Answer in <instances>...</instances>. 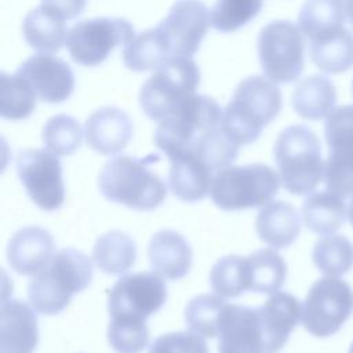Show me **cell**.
Listing matches in <instances>:
<instances>
[{
	"instance_id": "14",
	"label": "cell",
	"mask_w": 353,
	"mask_h": 353,
	"mask_svg": "<svg viewBox=\"0 0 353 353\" xmlns=\"http://www.w3.org/2000/svg\"><path fill=\"white\" fill-rule=\"evenodd\" d=\"M210 25L211 11L201 0H176L157 26L165 34L174 58H192Z\"/></svg>"
},
{
	"instance_id": "24",
	"label": "cell",
	"mask_w": 353,
	"mask_h": 353,
	"mask_svg": "<svg viewBox=\"0 0 353 353\" xmlns=\"http://www.w3.org/2000/svg\"><path fill=\"white\" fill-rule=\"evenodd\" d=\"M123 62L134 72L159 69L171 61V46L159 26L135 34L123 47Z\"/></svg>"
},
{
	"instance_id": "27",
	"label": "cell",
	"mask_w": 353,
	"mask_h": 353,
	"mask_svg": "<svg viewBox=\"0 0 353 353\" xmlns=\"http://www.w3.org/2000/svg\"><path fill=\"white\" fill-rule=\"evenodd\" d=\"M347 208L343 199L325 190L312 192L302 204L305 226L320 236L334 234L345 222Z\"/></svg>"
},
{
	"instance_id": "3",
	"label": "cell",
	"mask_w": 353,
	"mask_h": 353,
	"mask_svg": "<svg viewBox=\"0 0 353 353\" xmlns=\"http://www.w3.org/2000/svg\"><path fill=\"white\" fill-rule=\"evenodd\" d=\"M154 159L159 157L116 156L106 161L98 176L103 197L138 211L160 207L167 197V185L149 168Z\"/></svg>"
},
{
	"instance_id": "13",
	"label": "cell",
	"mask_w": 353,
	"mask_h": 353,
	"mask_svg": "<svg viewBox=\"0 0 353 353\" xmlns=\"http://www.w3.org/2000/svg\"><path fill=\"white\" fill-rule=\"evenodd\" d=\"M17 174L30 200L44 211L59 210L65 201L62 165L44 149H25L15 160Z\"/></svg>"
},
{
	"instance_id": "18",
	"label": "cell",
	"mask_w": 353,
	"mask_h": 353,
	"mask_svg": "<svg viewBox=\"0 0 353 353\" xmlns=\"http://www.w3.org/2000/svg\"><path fill=\"white\" fill-rule=\"evenodd\" d=\"M37 343L34 310L19 299L4 301L0 312V353H33Z\"/></svg>"
},
{
	"instance_id": "20",
	"label": "cell",
	"mask_w": 353,
	"mask_h": 353,
	"mask_svg": "<svg viewBox=\"0 0 353 353\" xmlns=\"http://www.w3.org/2000/svg\"><path fill=\"white\" fill-rule=\"evenodd\" d=\"M54 255V240L48 230L26 226L14 233L8 243L10 266L19 274H34Z\"/></svg>"
},
{
	"instance_id": "23",
	"label": "cell",
	"mask_w": 353,
	"mask_h": 353,
	"mask_svg": "<svg viewBox=\"0 0 353 353\" xmlns=\"http://www.w3.org/2000/svg\"><path fill=\"white\" fill-rule=\"evenodd\" d=\"M255 230L265 244L273 248L288 247L301 232L299 214L287 201H270L258 212Z\"/></svg>"
},
{
	"instance_id": "12",
	"label": "cell",
	"mask_w": 353,
	"mask_h": 353,
	"mask_svg": "<svg viewBox=\"0 0 353 353\" xmlns=\"http://www.w3.org/2000/svg\"><path fill=\"white\" fill-rule=\"evenodd\" d=\"M167 301V285L161 276L138 272L120 277L108 294L110 319L139 320L156 313Z\"/></svg>"
},
{
	"instance_id": "15",
	"label": "cell",
	"mask_w": 353,
	"mask_h": 353,
	"mask_svg": "<svg viewBox=\"0 0 353 353\" xmlns=\"http://www.w3.org/2000/svg\"><path fill=\"white\" fill-rule=\"evenodd\" d=\"M218 353H265L258 307L226 303L218 327Z\"/></svg>"
},
{
	"instance_id": "34",
	"label": "cell",
	"mask_w": 353,
	"mask_h": 353,
	"mask_svg": "<svg viewBox=\"0 0 353 353\" xmlns=\"http://www.w3.org/2000/svg\"><path fill=\"white\" fill-rule=\"evenodd\" d=\"M210 284L222 298H236L248 291L247 258L240 255L219 258L210 270Z\"/></svg>"
},
{
	"instance_id": "16",
	"label": "cell",
	"mask_w": 353,
	"mask_h": 353,
	"mask_svg": "<svg viewBox=\"0 0 353 353\" xmlns=\"http://www.w3.org/2000/svg\"><path fill=\"white\" fill-rule=\"evenodd\" d=\"M36 91L39 99L48 103L66 101L74 88V74L61 58L50 54H34L25 59L17 72Z\"/></svg>"
},
{
	"instance_id": "31",
	"label": "cell",
	"mask_w": 353,
	"mask_h": 353,
	"mask_svg": "<svg viewBox=\"0 0 353 353\" xmlns=\"http://www.w3.org/2000/svg\"><path fill=\"white\" fill-rule=\"evenodd\" d=\"M245 258L250 291L274 294L283 287L287 276V265L276 250L261 248Z\"/></svg>"
},
{
	"instance_id": "37",
	"label": "cell",
	"mask_w": 353,
	"mask_h": 353,
	"mask_svg": "<svg viewBox=\"0 0 353 353\" xmlns=\"http://www.w3.org/2000/svg\"><path fill=\"white\" fill-rule=\"evenodd\" d=\"M263 0H216L211 8V25L230 33L252 21L262 10Z\"/></svg>"
},
{
	"instance_id": "11",
	"label": "cell",
	"mask_w": 353,
	"mask_h": 353,
	"mask_svg": "<svg viewBox=\"0 0 353 353\" xmlns=\"http://www.w3.org/2000/svg\"><path fill=\"white\" fill-rule=\"evenodd\" d=\"M328 157L324 161V185L328 192L353 196V105L334 109L324 123Z\"/></svg>"
},
{
	"instance_id": "41",
	"label": "cell",
	"mask_w": 353,
	"mask_h": 353,
	"mask_svg": "<svg viewBox=\"0 0 353 353\" xmlns=\"http://www.w3.org/2000/svg\"><path fill=\"white\" fill-rule=\"evenodd\" d=\"M345 6V14L349 21V23L353 26V0H343Z\"/></svg>"
},
{
	"instance_id": "26",
	"label": "cell",
	"mask_w": 353,
	"mask_h": 353,
	"mask_svg": "<svg viewBox=\"0 0 353 353\" xmlns=\"http://www.w3.org/2000/svg\"><path fill=\"white\" fill-rule=\"evenodd\" d=\"M25 41L41 54L58 52L66 44L69 29L65 21L44 7L29 11L22 23Z\"/></svg>"
},
{
	"instance_id": "7",
	"label": "cell",
	"mask_w": 353,
	"mask_h": 353,
	"mask_svg": "<svg viewBox=\"0 0 353 353\" xmlns=\"http://www.w3.org/2000/svg\"><path fill=\"white\" fill-rule=\"evenodd\" d=\"M199 84L197 63L186 57L172 58L143 83L139 105L149 119L160 123L193 97Z\"/></svg>"
},
{
	"instance_id": "4",
	"label": "cell",
	"mask_w": 353,
	"mask_h": 353,
	"mask_svg": "<svg viewBox=\"0 0 353 353\" xmlns=\"http://www.w3.org/2000/svg\"><path fill=\"white\" fill-rule=\"evenodd\" d=\"M274 161L281 185L292 194L312 193L324 176V161L317 135L306 125L284 128L274 142Z\"/></svg>"
},
{
	"instance_id": "10",
	"label": "cell",
	"mask_w": 353,
	"mask_h": 353,
	"mask_svg": "<svg viewBox=\"0 0 353 353\" xmlns=\"http://www.w3.org/2000/svg\"><path fill=\"white\" fill-rule=\"evenodd\" d=\"M134 36V26L124 18H92L80 21L69 29L66 48L76 63L97 66L117 46L127 44Z\"/></svg>"
},
{
	"instance_id": "29",
	"label": "cell",
	"mask_w": 353,
	"mask_h": 353,
	"mask_svg": "<svg viewBox=\"0 0 353 353\" xmlns=\"http://www.w3.org/2000/svg\"><path fill=\"white\" fill-rule=\"evenodd\" d=\"M92 259L103 273L123 274L135 263V241L124 232H106L97 239L92 248Z\"/></svg>"
},
{
	"instance_id": "40",
	"label": "cell",
	"mask_w": 353,
	"mask_h": 353,
	"mask_svg": "<svg viewBox=\"0 0 353 353\" xmlns=\"http://www.w3.org/2000/svg\"><path fill=\"white\" fill-rule=\"evenodd\" d=\"M85 3L87 0H41L40 6L61 19L69 21L84 11Z\"/></svg>"
},
{
	"instance_id": "6",
	"label": "cell",
	"mask_w": 353,
	"mask_h": 353,
	"mask_svg": "<svg viewBox=\"0 0 353 353\" xmlns=\"http://www.w3.org/2000/svg\"><path fill=\"white\" fill-rule=\"evenodd\" d=\"M280 183V175L268 164L229 165L215 174L211 197L225 211L256 208L270 203Z\"/></svg>"
},
{
	"instance_id": "2",
	"label": "cell",
	"mask_w": 353,
	"mask_h": 353,
	"mask_svg": "<svg viewBox=\"0 0 353 353\" xmlns=\"http://www.w3.org/2000/svg\"><path fill=\"white\" fill-rule=\"evenodd\" d=\"M281 106L283 97L274 81L263 76H250L239 83L223 109L222 130L237 146L250 145L277 117Z\"/></svg>"
},
{
	"instance_id": "22",
	"label": "cell",
	"mask_w": 353,
	"mask_h": 353,
	"mask_svg": "<svg viewBox=\"0 0 353 353\" xmlns=\"http://www.w3.org/2000/svg\"><path fill=\"white\" fill-rule=\"evenodd\" d=\"M168 182L175 197L186 203L200 201L211 193L215 172L196 154H181L170 160Z\"/></svg>"
},
{
	"instance_id": "19",
	"label": "cell",
	"mask_w": 353,
	"mask_h": 353,
	"mask_svg": "<svg viewBox=\"0 0 353 353\" xmlns=\"http://www.w3.org/2000/svg\"><path fill=\"white\" fill-rule=\"evenodd\" d=\"M259 310L265 353L279 352L302 317V305L288 292L272 294Z\"/></svg>"
},
{
	"instance_id": "25",
	"label": "cell",
	"mask_w": 353,
	"mask_h": 353,
	"mask_svg": "<svg viewBox=\"0 0 353 353\" xmlns=\"http://www.w3.org/2000/svg\"><path fill=\"white\" fill-rule=\"evenodd\" d=\"M336 102V90L332 81L323 74L302 79L294 88L291 103L298 116L306 120L328 117Z\"/></svg>"
},
{
	"instance_id": "17",
	"label": "cell",
	"mask_w": 353,
	"mask_h": 353,
	"mask_svg": "<svg viewBox=\"0 0 353 353\" xmlns=\"http://www.w3.org/2000/svg\"><path fill=\"white\" fill-rule=\"evenodd\" d=\"M85 142L99 154L120 153L132 137V121L117 108H101L85 120Z\"/></svg>"
},
{
	"instance_id": "9",
	"label": "cell",
	"mask_w": 353,
	"mask_h": 353,
	"mask_svg": "<svg viewBox=\"0 0 353 353\" xmlns=\"http://www.w3.org/2000/svg\"><path fill=\"white\" fill-rule=\"evenodd\" d=\"M353 313V291L339 277H323L309 290L301 321L306 331L317 338H327L339 331Z\"/></svg>"
},
{
	"instance_id": "42",
	"label": "cell",
	"mask_w": 353,
	"mask_h": 353,
	"mask_svg": "<svg viewBox=\"0 0 353 353\" xmlns=\"http://www.w3.org/2000/svg\"><path fill=\"white\" fill-rule=\"evenodd\" d=\"M347 218H349L350 223L353 225V196H352V200H350L349 207H347Z\"/></svg>"
},
{
	"instance_id": "32",
	"label": "cell",
	"mask_w": 353,
	"mask_h": 353,
	"mask_svg": "<svg viewBox=\"0 0 353 353\" xmlns=\"http://www.w3.org/2000/svg\"><path fill=\"white\" fill-rule=\"evenodd\" d=\"M0 114L7 120H22L36 108L37 94L33 87L18 73H1Z\"/></svg>"
},
{
	"instance_id": "28",
	"label": "cell",
	"mask_w": 353,
	"mask_h": 353,
	"mask_svg": "<svg viewBox=\"0 0 353 353\" xmlns=\"http://www.w3.org/2000/svg\"><path fill=\"white\" fill-rule=\"evenodd\" d=\"M345 18L343 0H306L298 15V26L314 41L343 29Z\"/></svg>"
},
{
	"instance_id": "1",
	"label": "cell",
	"mask_w": 353,
	"mask_h": 353,
	"mask_svg": "<svg viewBox=\"0 0 353 353\" xmlns=\"http://www.w3.org/2000/svg\"><path fill=\"white\" fill-rule=\"evenodd\" d=\"M92 280L91 259L74 248H63L34 274L28 284L30 305L41 314L61 313L72 296L84 291Z\"/></svg>"
},
{
	"instance_id": "21",
	"label": "cell",
	"mask_w": 353,
	"mask_h": 353,
	"mask_svg": "<svg viewBox=\"0 0 353 353\" xmlns=\"http://www.w3.org/2000/svg\"><path fill=\"white\" fill-rule=\"evenodd\" d=\"M148 258L154 273L168 280H178L189 273L193 255L189 243L181 233L160 230L150 239Z\"/></svg>"
},
{
	"instance_id": "36",
	"label": "cell",
	"mask_w": 353,
	"mask_h": 353,
	"mask_svg": "<svg viewBox=\"0 0 353 353\" xmlns=\"http://www.w3.org/2000/svg\"><path fill=\"white\" fill-rule=\"evenodd\" d=\"M226 302L219 295L201 294L190 299L185 309V321L190 331L204 336L218 335L219 317Z\"/></svg>"
},
{
	"instance_id": "35",
	"label": "cell",
	"mask_w": 353,
	"mask_h": 353,
	"mask_svg": "<svg viewBox=\"0 0 353 353\" xmlns=\"http://www.w3.org/2000/svg\"><path fill=\"white\" fill-rule=\"evenodd\" d=\"M41 139L47 150L57 156H69L80 148L83 128L74 117L55 114L44 124Z\"/></svg>"
},
{
	"instance_id": "33",
	"label": "cell",
	"mask_w": 353,
	"mask_h": 353,
	"mask_svg": "<svg viewBox=\"0 0 353 353\" xmlns=\"http://www.w3.org/2000/svg\"><path fill=\"white\" fill-rule=\"evenodd\" d=\"M312 258L321 273L330 277H341L353 266V244L345 236H323L314 244Z\"/></svg>"
},
{
	"instance_id": "39",
	"label": "cell",
	"mask_w": 353,
	"mask_h": 353,
	"mask_svg": "<svg viewBox=\"0 0 353 353\" xmlns=\"http://www.w3.org/2000/svg\"><path fill=\"white\" fill-rule=\"evenodd\" d=\"M149 353H210L201 335L193 331H176L157 336Z\"/></svg>"
},
{
	"instance_id": "38",
	"label": "cell",
	"mask_w": 353,
	"mask_h": 353,
	"mask_svg": "<svg viewBox=\"0 0 353 353\" xmlns=\"http://www.w3.org/2000/svg\"><path fill=\"white\" fill-rule=\"evenodd\" d=\"M108 339L117 353H141L149 342L146 321L110 319Z\"/></svg>"
},
{
	"instance_id": "30",
	"label": "cell",
	"mask_w": 353,
	"mask_h": 353,
	"mask_svg": "<svg viewBox=\"0 0 353 353\" xmlns=\"http://www.w3.org/2000/svg\"><path fill=\"white\" fill-rule=\"evenodd\" d=\"M310 59L325 73H343L353 66V34L346 29L310 41Z\"/></svg>"
},
{
	"instance_id": "5",
	"label": "cell",
	"mask_w": 353,
	"mask_h": 353,
	"mask_svg": "<svg viewBox=\"0 0 353 353\" xmlns=\"http://www.w3.org/2000/svg\"><path fill=\"white\" fill-rule=\"evenodd\" d=\"M223 109L207 95L194 94L175 112L157 123L154 145L168 160L194 150L212 131L222 127Z\"/></svg>"
},
{
	"instance_id": "43",
	"label": "cell",
	"mask_w": 353,
	"mask_h": 353,
	"mask_svg": "<svg viewBox=\"0 0 353 353\" xmlns=\"http://www.w3.org/2000/svg\"><path fill=\"white\" fill-rule=\"evenodd\" d=\"M349 353H353V343L350 345V349H349Z\"/></svg>"
},
{
	"instance_id": "8",
	"label": "cell",
	"mask_w": 353,
	"mask_h": 353,
	"mask_svg": "<svg viewBox=\"0 0 353 353\" xmlns=\"http://www.w3.org/2000/svg\"><path fill=\"white\" fill-rule=\"evenodd\" d=\"M258 57L265 76L274 83L296 80L305 66V41L299 26L273 21L258 37Z\"/></svg>"
}]
</instances>
